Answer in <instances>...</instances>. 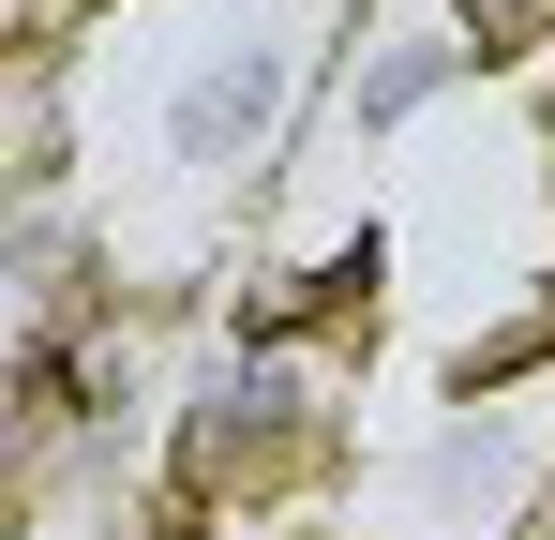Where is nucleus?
Here are the masks:
<instances>
[{
	"label": "nucleus",
	"instance_id": "1",
	"mask_svg": "<svg viewBox=\"0 0 555 540\" xmlns=\"http://www.w3.org/2000/svg\"><path fill=\"white\" fill-rule=\"evenodd\" d=\"M451 15L480 30V61H495V76H511L526 46H555V0H451Z\"/></svg>",
	"mask_w": 555,
	"mask_h": 540
},
{
	"label": "nucleus",
	"instance_id": "2",
	"mask_svg": "<svg viewBox=\"0 0 555 540\" xmlns=\"http://www.w3.org/2000/svg\"><path fill=\"white\" fill-rule=\"evenodd\" d=\"M541 256H555V136H541Z\"/></svg>",
	"mask_w": 555,
	"mask_h": 540
}]
</instances>
